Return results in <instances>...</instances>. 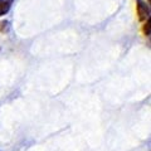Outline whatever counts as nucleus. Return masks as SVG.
<instances>
[{"label":"nucleus","instance_id":"obj_3","mask_svg":"<svg viewBox=\"0 0 151 151\" xmlns=\"http://www.w3.org/2000/svg\"><path fill=\"white\" fill-rule=\"evenodd\" d=\"M9 29H10V23H9L8 20H1L0 22V32L6 33Z\"/></svg>","mask_w":151,"mask_h":151},{"label":"nucleus","instance_id":"obj_1","mask_svg":"<svg viewBox=\"0 0 151 151\" xmlns=\"http://www.w3.org/2000/svg\"><path fill=\"white\" fill-rule=\"evenodd\" d=\"M136 12H137L139 20L146 22L147 19H150V15H151L150 4L144 1V0H136Z\"/></svg>","mask_w":151,"mask_h":151},{"label":"nucleus","instance_id":"obj_2","mask_svg":"<svg viewBox=\"0 0 151 151\" xmlns=\"http://www.w3.org/2000/svg\"><path fill=\"white\" fill-rule=\"evenodd\" d=\"M14 0H0V17H4L10 12Z\"/></svg>","mask_w":151,"mask_h":151},{"label":"nucleus","instance_id":"obj_4","mask_svg":"<svg viewBox=\"0 0 151 151\" xmlns=\"http://www.w3.org/2000/svg\"><path fill=\"white\" fill-rule=\"evenodd\" d=\"M142 32H144V34L146 35V37H150V19H147V20L145 22V24H144V27H142Z\"/></svg>","mask_w":151,"mask_h":151}]
</instances>
